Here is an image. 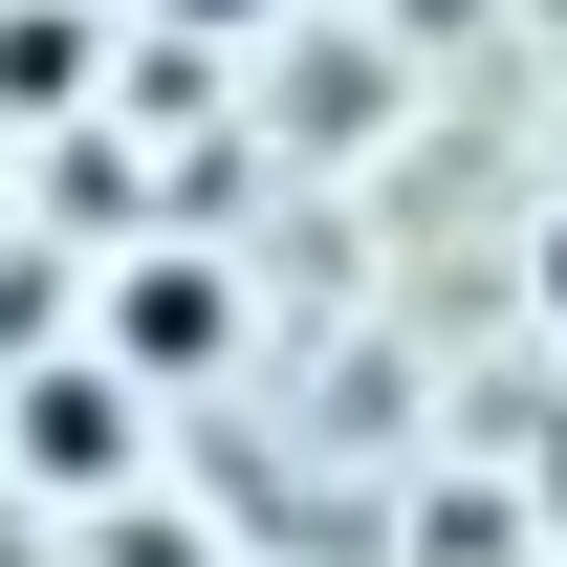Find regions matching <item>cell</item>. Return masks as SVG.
<instances>
[{
    "label": "cell",
    "instance_id": "6da1fadb",
    "mask_svg": "<svg viewBox=\"0 0 567 567\" xmlns=\"http://www.w3.org/2000/svg\"><path fill=\"white\" fill-rule=\"evenodd\" d=\"M22 458H44V502H132L153 393H132V371H44V393H22Z\"/></svg>",
    "mask_w": 567,
    "mask_h": 567
},
{
    "label": "cell",
    "instance_id": "7a4b0ae2",
    "mask_svg": "<svg viewBox=\"0 0 567 567\" xmlns=\"http://www.w3.org/2000/svg\"><path fill=\"white\" fill-rule=\"evenodd\" d=\"M110 328H132V371H218V262H132Z\"/></svg>",
    "mask_w": 567,
    "mask_h": 567
},
{
    "label": "cell",
    "instance_id": "3957f363",
    "mask_svg": "<svg viewBox=\"0 0 567 567\" xmlns=\"http://www.w3.org/2000/svg\"><path fill=\"white\" fill-rule=\"evenodd\" d=\"M197 22H240V0H197Z\"/></svg>",
    "mask_w": 567,
    "mask_h": 567
}]
</instances>
